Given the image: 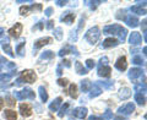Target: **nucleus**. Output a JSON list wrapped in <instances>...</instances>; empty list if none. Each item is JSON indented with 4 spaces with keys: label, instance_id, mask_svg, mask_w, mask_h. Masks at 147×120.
Segmentation results:
<instances>
[{
    "label": "nucleus",
    "instance_id": "0eeeda50",
    "mask_svg": "<svg viewBox=\"0 0 147 120\" xmlns=\"http://www.w3.org/2000/svg\"><path fill=\"white\" fill-rule=\"evenodd\" d=\"M0 44H1L3 50L9 55V57H11V58L15 57V54H13V52H12V48H11V45H10V39H9L7 37H5V38H4L1 42H0Z\"/></svg>",
    "mask_w": 147,
    "mask_h": 120
},
{
    "label": "nucleus",
    "instance_id": "ddd939ff",
    "mask_svg": "<svg viewBox=\"0 0 147 120\" xmlns=\"http://www.w3.org/2000/svg\"><path fill=\"white\" fill-rule=\"evenodd\" d=\"M22 32V24H20V22H17V24H15V26H12L10 30H9V34H10L11 37H13V38H18Z\"/></svg>",
    "mask_w": 147,
    "mask_h": 120
},
{
    "label": "nucleus",
    "instance_id": "a878e982",
    "mask_svg": "<svg viewBox=\"0 0 147 120\" xmlns=\"http://www.w3.org/2000/svg\"><path fill=\"white\" fill-rule=\"evenodd\" d=\"M4 117H5L6 120H16L17 119V114H16L15 110L9 109V110H5V112H4Z\"/></svg>",
    "mask_w": 147,
    "mask_h": 120
},
{
    "label": "nucleus",
    "instance_id": "4be33fe9",
    "mask_svg": "<svg viewBox=\"0 0 147 120\" xmlns=\"http://www.w3.org/2000/svg\"><path fill=\"white\" fill-rule=\"evenodd\" d=\"M97 85L103 90H112L114 87V81H97Z\"/></svg>",
    "mask_w": 147,
    "mask_h": 120
},
{
    "label": "nucleus",
    "instance_id": "ea45409f",
    "mask_svg": "<svg viewBox=\"0 0 147 120\" xmlns=\"http://www.w3.org/2000/svg\"><path fill=\"white\" fill-rule=\"evenodd\" d=\"M30 11H31V6H22V7H20V13L22 16L28 15Z\"/></svg>",
    "mask_w": 147,
    "mask_h": 120
},
{
    "label": "nucleus",
    "instance_id": "49530a36",
    "mask_svg": "<svg viewBox=\"0 0 147 120\" xmlns=\"http://www.w3.org/2000/svg\"><path fill=\"white\" fill-rule=\"evenodd\" d=\"M67 0H64V1H63V0H57V1H55V4H57V5L58 6H65V5H67Z\"/></svg>",
    "mask_w": 147,
    "mask_h": 120
},
{
    "label": "nucleus",
    "instance_id": "bf43d9fd",
    "mask_svg": "<svg viewBox=\"0 0 147 120\" xmlns=\"http://www.w3.org/2000/svg\"><path fill=\"white\" fill-rule=\"evenodd\" d=\"M3 34H4V28H1V27H0V38L3 37Z\"/></svg>",
    "mask_w": 147,
    "mask_h": 120
},
{
    "label": "nucleus",
    "instance_id": "8fccbe9b",
    "mask_svg": "<svg viewBox=\"0 0 147 120\" xmlns=\"http://www.w3.org/2000/svg\"><path fill=\"white\" fill-rule=\"evenodd\" d=\"M47 30H53V27H54V21L53 20H49L48 22H47Z\"/></svg>",
    "mask_w": 147,
    "mask_h": 120
},
{
    "label": "nucleus",
    "instance_id": "f03ea898",
    "mask_svg": "<svg viewBox=\"0 0 147 120\" xmlns=\"http://www.w3.org/2000/svg\"><path fill=\"white\" fill-rule=\"evenodd\" d=\"M13 97L18 100H24V99L34 100L36 93L31 88H25L24 91H13Z\"/></svg>",
    "mask_w": 147,
    "mask_h": 120
},
{
    "label": "nucleus",
    "instance_id": "c03bdc74",
    "mask_svg": "<svg viewBox=\"0 0 147 120\" xmlns=\"http://www.w3.org/2000/svg\"><path fill=\"white\" fill-rule=\"evenodd\" d=\"M43 24H44V21H39L36 26L32 27V30H33V31H36V30H42L43 28Z\"/></svg>",
    "mask_w": 147,
    "mask_h": 120
},
{
    "label": "nucleus",
    "instance_id": "c9c22d12",
    "mask_svg": "<svg viewBox=\"0 0 147 120\" xmlns=\"http://www.w3.org/2000/svg\"><path fill=\"white\" fill-rule=\"evenodd\" d=\"M54 37L58 40H61L63 39V30L60 28V27H57V28L54 30Z\"/></svg>",
    "mask_w": 147,
    "mask_h": 120
},
{
    "label": "nucleus",
    "instance_id": "2eb2a0df",
    "mask_svg": "<svg viewBox=\"0 0 147 120\" xmlns=\"http://www.w3.org/2000/svg\"><path fill=\"white\" fill-rule=\"evenodd\" d=\"M87 108H85V107H77V108H75L72 110V115L75 118H79V119H84L86 115H87Z\"/></svg>",
    "mask_w": 147,
    "mask_h": 120
},
{
    "label": "nucleus",
    "instance_id": "4468645a",
    "mask_svg": "<svg viewBox=\"0 0 147 120\" xmlns=\"http://www.w3.org/2000/svg\"><path fill=\"white\" fill-rule=\"evenodd\" d=\"M112 72V67L108 65H99L98 64V76L100 77H109Z\"/></svg>",
    "mask_w": 147,
    "mask_h": 120
},
{
    "label": "nucleus",
    "instance_id": "1a4fd4ad",
    "mask_svg": "<svg viewBox=\"0 0 147 120\" xmlns=\"http://www.w3.org/2000/svg\"><path fill=\"white\" fill-rule=\"evenodd\" d=\"M134 110H135V105L134 104L132 103H126V104H124L123 107H120L118 109V113L121 114V115H130V114H132Z\"/></svg>",
    "mask_w": 147,
    "mask_h": 120
},
{
    "label": "nucleus",
    "instance_id": "5701e85b",
    "mask_svg": "<svg viewBox=\"0 0 147 120\" xmlns=\"http://www.w3.org/2000/svg\"><path fill=\"white\" fill-rule=\"evenodd\" d=\"M61 102H63V99L60 98V97H58V98H55L52 103L49 104V109L52 110V112H57V110L59 109V105L61 104Z\"/></svg>",
    "mask_w": 147,
    "mask_h": 120
},
{
    "label": "nucleus",
    "instance_id": "7c9ffc66",
    "mask_svg": "<svg viewBox=\"0 0 147 120\" xmlns=\"http://www.w3.org/2000/svg\"><path fill=\"white\" fill-rule=\"evenodd\" d=\"M135 92L136 93H142V94H145V92H146V84L145 82H141V84H135Z\"/></svg>",
    "mask_w": 147,
    "mask_h": 120
},
{
    "label": "nucleus",
    "instance_id": "4d7b16f0",
    "mask_svg": "<svg viewBox=\"0 0 147 120\" xmlns=\"http://www.w3.org/2000/svg\"><path fill=\"white\" fill-rule=\"evenodd\" d=\"M3 105H4V99L1 98V97H0V110L3 109Z\"/></svg>",
    "mask_w": 147,
    "mask_h": 120
},
{
    "label": "nucleus",
    "instance_id": "052dcab7",
    "mask_svg": "<svg viewBox=\"0 0 147 120\" xmlns=\"http://www.w3.org/2000/svg\"><path fill=\"white\" fill-rule=\"evenodd\" d=\"M146 52H147V48L145 47V48H144V54H145V55H146Z\"/></svg>",
    "mask_w": 147,
    "mask_h": 120
},
{
    "label": "nucleus",
    "instance_id": "79ce46f5",
    "mask_svg": "<svg viewBox=\"0 0 147 120\" xmlns=\"http://www.w3.org/2000/svg\"><path fill=\"white\" fill-rule=\"evenodd\" d=\"M5 102H6V104L7 105H10V107H12V105H15V100H13L11 97H9V96H6L5 97Z\"/></svg>",
    "mask_w": 147,
    "mask_h": 120
},
{
    "label": "nucleus",
    "instance_id": "473e14b6",
    "mask_svg": "<svg viewBox=\"0 0 147 120\" xmlns=\"http://www.w3.org/2000/svg\"><path fill=\"white\" fill-rule=\"evenodd\" d=\"M135 102L139 105H145L146 99H145V94L142 93H135Z\"/></svg>",
    "mask_w": 147,
    "mask_h": 120
},
{
    "label": "nucleus",
    "instance_id": "09e8293b",
    "mask_svg": "<svg viewBox=\"0 0 147 120\" xmlns=\"http://www.w3.org/2000/svg\"><path fill=\"white\" fill-rule=\"evenodd\" d=\"M31 10H37V11H39V10H42V5H40V4H33V5L31 6Z\"/></svg>",
    "mask_w": 147,
    "mask_h": 120
},
{
    "label": "nucleus",
    "instance_id": "f257e3e1",
    "mask_svg": "<svg viewBox=\"0 0 147 120\" xmlns=\"http://www.w3.org/2000/svg\"><path fill=\"white\" fill-rule=\"evenodd\" d=\"M103 34L117 36L120 42H124V40L126 39L127 31H126V28H124V27L120 25H109V26H105L103 28Z\"/></svg>",
    "mask_w": 147,
    "mask_h": 120
},
{
    "label": "nucleus",
    "instance_id": "f3484780",
    "mask_svg": "<svg viewBox=\"0 0 147 120\" xmlns=\"http://www.w3.org/2000/svg\"><path fill=\"white\" fill-rule=\"evenodd\" d=\"M141 39L142 38H141V34L139 32H132L130 37H129V43L131 45H139L141 43Z\"/></svg>",
    "mask_w": 147,
    "mask_h": 120
},
{
    "label": "nucleus",
    "instance_id": "2f4dec72",
    "mask_svg": "<svg viewBox=\"0 0 147 120\" xmlns=\"http://www.w3.org/2000/svg\"><path fill=\"white\" fill-rule=\"evenodd\" d=\"M91 86H92V84H91L90 80H82L81 81V91L82 92H88Z\"/></svg>",
    "mask_w": 147,
    "mask_h": 120
},
{
    "label": "nucleus",
    "instance_id": "9b49d317",
    "mask_svg": "<svg viewBox=\"0 0 147 120\" xmlns=\"http://www.w3.org/2000/svg\"><path fill=\"white\" fill-rule=\"evenodd\" d=\"M74 20H75V13L71 12V11L64 12L61 15V17H60V21L64 22V24H66V25H72Z\"/></svg>",
    "mask_w": 147,
    "mask_h": 120
},
{
    "label": "nucleus",
    "instance_id": "c756f323",
    "mask_svg": "<svg viewBox=\"0 0 147 120\" xmlns=\"http://www.w3.org/2000/svg\"><path fill=\"white\" fill-rule=\"evenodd\" d=\"M69 96L71 97V98H77V86L75 85V84H71L70 85V87H69Z\"/></svg>",
    "mask_w": 147,
    "mask_h": 120
},
{
    "label": "nucleus",
    "instance_id": "dca6fc26",
    "mask_svg": "<svg viewBox=\"0 0 147 120\" xmlns=\"http://www.w3.org/2000/svg\"><path fill=\"white\" fill-rule=\"evenodd\" d=\"M18 110H20V114L22 117H30V115H32V108L30 107V104H27V103L20 104Z\"/></svg>",
    "mask_w": 147,
    "mask_h": 120
},
{
    "label": "nucleus",
    "instance_id": "de8ad7c7",
    "mask_svg": "<svg viewBox=\"0 0 147 120\" xmlns=\"http://www.w3.org/2000/svg\"><path fill=\"white\" fill-rule=\"evenodd\" d=\"M141 24H142V28H144V37H145V40H147V32H146V24H147V22H146V20H144V21L141 22Z\"/></svg>",
    "mask_w": 147,
    "mask_h": 120
},
{
    "label": "nucleus",
    "instance_id": "6e6d98bb",
    "mask_svg": "<svg viewBox=\"0 0 147 120\" xmlns=\"http://www.w3.org/2000/svg\"><path fill=\"white\" fill-rule=\"evenodd\" d=\"M17 4H24V3H32V0H16Z\"/></svg>",
    "mask_w": 147,
    "mask_h": 120
},
{
    "label": "nucleus",
    "instance_id": "58836bf2",
    "mask_svg": "<svg viewBox=\"0 0 147 120\" xmlns=\"http://www.w3.org/2000/svg\"><path fill=\"white\" fill-rule=\"evenodd\" d=\"M69 40L70 42H76L77 40V31L76 30H74L70 32V37H69Z\"/></svg>",
    "mask_w": 147,
    "mask_h": 120
},
{
    "label": "nucleus",
    "instance_id": "603ef678",
    "mask_svg": "<svg viewBox=\"0 0 147 120\" xmlns=\"http://www.w3.org/2000/svg\"><path fill=\"white\" fill-rule=\"evenodd\" d=\"M61 65H63V66H65V67H70V66H71V64H70V60H66V59H64L63 61H61Z\"/></svg>",
    "mask_w": 147,
    "mask_h": 120
},
{
    "label": "nucleus",
    "instance_id": "f8f14e48",
    "mask_svg": "<svg viewBox=\"0 0 147 120\" xmlns=\"http://www.w3.org/2000/svg\"><path fill=\"white\" fill-rule=\"evenodd\" d=\"M50 42H52V38H50V37H43V38H39V39H37L36 42H34V44H33V50L36 52L37 49H39V48L44 47V45L49 44Z\"/></svg>",
    "mask_w": 147,
    "mask_h": 120
},
{
    "label": "nucleus",
    "instance_id": "412c9836",
    "mask_svg": "<svg viewBox=\"0 0 147 120\" xmlns=\"http://www.w3.org/2000/svg\"><path fill=\"white\" fill-rule=\"evenodd\" d=\"M118 97L120 99H123V100L130 98V97H131V90L127 88V87H123V88L118 92Z\"/></svg>",
    "mask_w": 147,
    "mask_h": 120
},
{
    "label": "nucleus",
    "instance_id": "72a5a7b5",
    "mask_svg": "<svg viewBox=\"0 0 147 120\" xmlns=\"http://www.w3.org/2000/svg\"><path fill=\"white\" fill-rule=\"evenodd\" d=\"M132 64H135V65H142L145 66V60L142 59L140 55H134V58H132Z\"/></svg>",
    "mask_w": 147,
    "mask_h": 120
},
{
    "label": "nucleus",
    "instance_id": "37998d69",
    "mask_svg": "<svg viewBox=\"0 0 147 120\" xmlns=\"http://www.w3.org/2000/svg\"><path fill=\"white\" fill-rule=\"evenodd\" d=\"M57 82H58V85H59V86L65 87V86L67 85V82H69V81L66 80V78H58V81H57Z\"/></svg>",
    "mask_w": 147,
    "mask_h": 120
},
{
    "label": "nucleus",
    "instance_id": "b1692460",
    "mask_svg": "<svg viewBox=\"0 0 147 120\" xmlns=\"http://www.w3.org/2000/svg\"><path fill=\"white\" fill-rule=\"evenodd\" d=\"M75 70H76V72L79 73V75H86V73L88 72V70H87V69L82 65L80 61H75Z\"/></svg>",
    "mask_w": 147,
    "mask_h": 120
},
{
    "label": "nucleus",
    "instance_id": "680f3d73",
    "mask_svg": "<svg viewBox=\"0 0 147 120\" xmlns=\"http://www.w3.org/2000/svg\"><path fill=\"white\" fill-rule=\"evenodd\" d=\"M69 120H72V119H69Z\"/></svg>",
    "mask_w": 147,
    "mask_h": 120
},
{
    "label": "nucleus",
    "instance_id": "c85d7f7f",
    "mask_svg": "<svg viewBox=\"0 0 147 120\" xmlns=\"http://www.w3.org/2000/svg\"><path fill=\"white\" fill-rule=\"evenodd\" d=\"M38 93H39V97H40V100H42V102H47L48 100V93H47V91H45V88L43 86H39Z\"/></svg>",
    "mask_w": 147,
    "mask_h": 120
},
{
    "label": "nucleus",
    "instance_id": "a211bd4d",
    "mask_svg": "<svg viewBox=\"0 0 147 120\" xmlns=\"http://www.w3.org/2000/svg\"><path fill=\"white\" fill-rule=\"evenodd\" d=\"M90 91H91V92H90V98H96V97H98V96L103 92V90L97 85V82H94V84L91 86Z\"/></svg>",
    "mask_w": 147,
    "mask_h": 120
},
{
    "label": "nucleus",
    "instance_id": "a19ab883",
    "mask_svg": "<svg viewBox=\"0 0 147 120\" xmlns=\"http://www.w3.org/2000/svg\"><path fill=\"white\" fill-rule=\"evenodd\" d=\"M103 119L105 120H113V113L110 112V110H105V113L103 114Z\"/></svg>",
    "mask_w": 147,
    "mask_h": 120
},
{
    "label": "nucleus",
    "instance_id": "6ab92c4d",
    "mask_svg": "<svg viewBox=\"0 0 147 120\" xmlns=\"http://www.w3.org/2000/svg\"><path fill=\"white\" fill-rule=\"evenodd\" d=\"M118 44H119V40H117L115 38H107L100 44V48H113V47H117Z\"/></svg>",
    "mask_w": 147,
    "mask_h": 120
},
{
    "label": "nucleus",
    "instance_id": "aec40b11",
    "mask_svg": "<svg viewBox=\"0 0 147 120\" xmlns=\"http://www.w3.org/2000/svg\"><path fill=\"white\" fill-rule=\"evenodd\" d=\"M127 67V63H126V58L125 57H120L117 63H115V69H118L119 71H125Z\"/></svg>",
    "mask_w": 147,
    "mask_h": 120
},
{
    "label": "nucleus",
    "instance_id": "3c124183",
    "mask_svg": "<svg viewBox=\"0 0 147 120\" xmlns=\"http://www.w3.org/2000/svg\"><path fill=\"white\" fill-rule=\"evenodd\" d=\"M44 13H45V16L49 17V16L53 13V7H47V9L44 10Z\"/></svg>",
    "mask_w": 147,
    "mask_h": 120
},
{
    "label": "nucleus",
    "instance_id": "39448f33",
    "mask_svg": "<svg viewBox=\"0 0 147 120\" xmlns=\"http://www.w3.org/2000/svg\"><path fill=\"white\" fill-rule=\"evenodd\" d=\"M66 54H74V55H76V57H79L80 53H79V50H77L74 45L71 44H66L64 48H61L60 50H59V53L58 55L59 57H64V55H66Z\"/></svg>",
    "mask_w": 147,
    "mask_h": 120
},
{
    "label": "nucleus",
    "instance_id": "13d9d810",
    "mask_svg": "<svg viewBox=\"0 0 147 120\" xmlns=\"http://www.w3.org/2000/svg\"><path fill=\"white\" fill-rule=\"evenodd\" d=\"M114 120H126L125 118H121V117H117V118H114Z\"/></svg>",
    "mask_w": 147,
    "mask_h": 120
},
{
    "label": "nucleus",
    "instance_id": "423d86ee",
    "mask_svg": "<svg viewBox=\"0 0 147 120\" xmlns=\"http://www.w3.org/2000/svg\"><path fill=\"white\" fill-rule=\"evenodd\" d=\"M15 75V71L9 72V73H0V88H5L9 86V82L12 78V76Z\"/></svg>",
    "mask_w": 147,
    "mask_h": 120
},
{
    "label": "nucleus",
    "instance_id": "6e6552de",
    "mask_svg": "<svg viewBox=\"0 0 147 120\" xmlns=\"http://www.w3.org/2000/svg\"><path fill=\"white\" fill-rule=\"evenodd\" d=\"M142 75H144V71H142V69H140V67H132L131 70L127 72V76L131 81H136L137 78H140Z\"/></svg>",
    "mask_w": 147,
    "mask_h": 120
},
{
    "label": "nucleus",
    "instance_id": "e433bc0d",
    "mask_svg": "<svg viewBox=\"0 0 147 120\" xmlns=\"http://www.w3.org/2000/svg\"><path fill=\"white\" fill-rule=\"evenodd\" d=\"M67 109H69V103H64V105H63V107L60 108V110H59V114H58V115H59V117H60V118H63L64 115L66 114Z\"/></svg>",
    "mask_w": 147,
    "mask_h": 120
},
{
    "label": "nucleus",
    "instance_id": "4c0bfd02",
    "mask_svg": "<svg viewBox=\"0 0 147 120\" xmlns=\"http://www.w3.org/2000/svg\"><path fill=\"white\" fill-rule=\"evenodd\" d=\"M86 69H87V70H88V69H93L94 66H96V61H94V60L93 59H87L86 60Z\"/></svg>",
    "mask_w": 147,
    "mask_h": 120
},
{
    "label": "nucleus",
    "instance_id": "bb28decb",
    "mask_svg": "<svg viewBox=\"0 0 147 120\" xmlns=\"http://www.w3.org/2000/svg\"><path fill=\"white\" fill-rule=\"evenodd\" d=\"M130 11L136 13V15H146V9L145 7H141L139 5H135V6H131L130 7Z\"/></svg>",
    "mask_w": 147,
    "mask_h": 120
},
{
    "label": "nucleus",
    "instance_id": "5fc2aeb1",
    "mask_svg": "<svg viewBox=\"0 0 147 120\" xmlns=\"http://www.w3.org/2000/svg\"><path fill=\"white\" fill-rule=\"evenodd\" d=\"M88 120H103V118H99V117H96V115H92V117L88 118Z\"/></svg>",
    "mask_w": 147,
    "mask_h": 120
},
{
    "label": "nucleus",
    "instance_id": "cd10ccee",
    "mask_svg": "<svg viewBox=\"0 0 147 120\" xmlns=\"http://www.w3.org/2000/svg\"><path fill=\"white\" fill-rule=\"evenodd\" d=\"M25 44H26V42L22 40L21 43H18L16 45V53L18 57H25Z\"/></svg>",
    "mask_w": 147,
    "mask_h": 120
},
{
    "label": "nucleus",
    "instance_id": "a18cd8bd",
    "mask_svg": "<svg viewBox=\"0 0 147 120\" xmlns=\"http://www.w3.org/2000/svg\"><path fill=\"white\" fill-rule=\"evenodd\" d=\"M108 63H109V59L107 57L100 58V60H99V65H108Z\"/></svg>",
    "mask_w": 147,
    "mask_h": 120
},
{
    "label": "nucleus",
    "instance_id": "f704fd0d",
    "mask_svg": "<svg viewBox=\"0 0 147 120\" xmlns=\"http://www.w3.org/2000/svg\"><path fill=\"white\" fill-rule=\"evenodd\" d=\"M102 3H103L102 0H99V1H85V5H86V6H88L91 10H94V9L97 7L99 4H102Z\"/></svg>",
    "mask_w": 147,
    "mask_h": 120
},
{
    "label": "nucleus",
    "instance_id": "7ed1b4c3",
    "mask_svg": "<svg viewBox=\"0 0 147 120\" xmlns=\"http://www.w3.org/2000/svg\"><path fill=\"white\" fill-rule=\"evenodd\" d=\"M99 36H100V31L97 26H94L86 32L85 38L87 42H90L91 44H94V43H97V40L99 39Z\"/></svg>",
    "mask_w": 147,
    "mask_h": 120
},
{
    "label": "nucleus",
    "instance_id": "393cba45",
    "mask_svg": "<svg viewBox=\"0 0 147 120\" xmlns=\"http://www.w3.org/2000/svg\"><path fill=\"white\" fill-rule=\"evenodd\" d=\"M52 59H54V53L52 50H45V52L40 54L39 61H42V60H52Z\"/></svg>",
    "mask_w": 147,
    "mask_h": 120
},
{
    "label": "nucleus",
    "instance_id": "9d476101",
    "mask_svg": "<svg viewBox=\"0 0 147 120\" xmlns=\"http://www.w3.org/2000/svg\"><path fill=\"white\" fill-rule=\"evenodd\" d=\"M123 21H125V24L129 26V27H132V28H135V27H137L139 26V18H137L136 16H134V15H126L125 16V18H124Z\"/></svg>",
    "mask_w": 147,
    "mask_h": 120
},
{
    "label": "nucleus",
    "instance_id": "20e7f679",
    "mask_svg": "<svg viewBox=\"0 0 147 120\" xmlns=\"http://www.w3.org/2000/svg\"><path fill=\"white\" fill-rule=\"evenodd\" d=\"M21 78L24 80V82L26 84H33L37 80V75L33 70H24L21 72Z\"/></svg>",
    "mask_w": 147,
    "mask_h": 120
},
{
    "label": "nucleus",
    "instance_id": "864d4df0",
    "mask_svg": "<svg viewBox=\"0 0 147 120\" xmlns=\"http://www.w3.org/2000/svg\"><path fill=\"white\" fill-rule=\"evenodd\" d=\"M61 73H63V70H61V65H59L57 67V75L58 76H61Z\"/></svg>",
    "mask_w": 147,
    "mask_h": 120
}]
</instances>
